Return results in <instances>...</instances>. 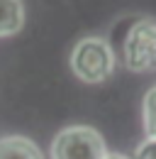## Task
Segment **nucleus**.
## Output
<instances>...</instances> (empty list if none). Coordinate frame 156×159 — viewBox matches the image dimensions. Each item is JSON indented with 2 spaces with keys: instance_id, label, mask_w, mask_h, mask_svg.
<instances>
[{
  "instance_id": "nucleus-3",
  "label": "nucleus",
  "mask_w": 156,
  "mask_h": 159,
  "mask_svg": "<svg viewBox=\"0 0 156 159\" xmlns=\"http://www.w3.org/2000/svg\"><path fill=\"white\" fill-rule=\"evenodd\" d=\"M122 61L129 71L144 74L156 69V20L139 17L122 42Z\"/></svg>"
},
{
  "instance_id": "nucleus-6",
  "label": "nucleus",
  "mask_w": 156,
  "mask_h": 159,
  "mask_svg": "<svg viewBox=\"0 0 156 159\" xmlns=\"http://www.w3.org/2000/svg\"><path fill=\"white\" fill-rule=\"evenodd\" d=\"M141 118H144V130L146 137H156V86L146 91L144 105H141Z\"/></svg>"
},
{
  "instance_id": "nucleus-8",
  "label": "nucleus",
  "mask_w": 156,
  "mask_h": 159,
  "mask_svg": "<svg viewBox=\"0 0 156 159\" xmlns=\"http://www.w3.org/2000/svg\"><path fill=\"white\" fill-rule=\"evenodd\" d=\"M105 159H129V157H124V154H117V152H115V154H107Z\"/></svg>"
},
{
  "instance_id": "nucleus-1",
  "label": "nucleus",
  "mask_w": 156,
  "mask_h": 159,
  "mask_svg": "<svg viewBox=\"0 0 156 159\" xmlns=\"http://www.w3.org/2000/svg\"><path fill=\"white\" fill-rule=\"evenodd\" d=\"M115 64L112 44L102 37H83L71 52V71L78 76V81L90 86H100L112 79Z\"/></svg>"
},
{
  "instance_id": "nucleus-2",
  "label": "nucleus",
  "mask_w": 156,
  "mask_h": 159,
  "mask_svg": "<svg viewBox=\"0 0 156 159\" xmlns=\"http://www.w3.org/2000/svg\"><path fill=\"white\" fill-rule=\"evenodd\" d=\"M107 154L102 135L88 125L63 127L51 142V159H105Z\"/></svg>"
},
{
  "instance_id": "nucleus-5",
  "label": "nucleus",
  "mask_w": 156,
  "mask_h": 159,
  "mask_svg": "<svg viewBox=\"0 0 156 159\" xmlns=\"http://www.w3.org/2000/svg\"><path fill=\"white\" fill-rule=\"evenodd\" d=\"M24 27L22 0H0V37H12Z\"/></svg>"
},
{
  "instance_id": "nucleus-7",
  "label": "nucleus",
  "mask_w": 156,
  "mask_h": 159,
  "mask_svg": "<svg viewBox=\"0 0 156 159\" xmlns=\"http://www.w3.org/2000/svg\"><path fill=\"white\" fill-rule=\"evenodd\" d=\"M134 159H156V137H146L134 152Z\"/></svg>"
},
{
  "instance_id": "nucleus-4",
  "label": "nucleus",
  "mask_w": 156,
  "mask_h": 159,
  "mask_svg": "<svg viewBox=\"0 0 156 159\" xmlns=\"http://www.w3.org/2000/svg\"><path fill=\"white\" fill-rule=\"evenodd\" d=\"M0 159H44V154L29 137L10 135L0 139Z\"/></svg>"
}]
</instances>
